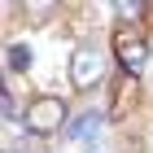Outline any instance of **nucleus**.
Masks as SVG:
<instances>
[{
	"mask_svg": "<svg viewBox=\"0 0 153 153\" xmlns=\"http://www.w3.org/2000/svg\"><path fill=\"white\" fill-rule=\"evenodd\" d=\"M4 66H9L13 74H26V70H31V48H26V44H9V53H4Z\"/></svg>",
	"mask_w": 153,
	"mask_h": 153,
	"instance_id": "423d86ee",
	"label": "nucleus"
},
{
	"mask_svg": "<svg viewBox=\"0 0 153 153\" xmlns=\"http://www.w3.org/2000/svg\"><path fill=\"white\" fill-rule=\"evenodd\" d=\"M26 131L31 136H53V131L66 123V101L61 96H35L31 105H26Z\"/></svg>",
	"mask_w": 153,
	"mask_h": 153,
	"instance_id": "f03ea898",
	"label": "nucleus"
},
{
	"mask_svg": "<svg viewBox=\"0 0 153 153\" xmlns=\"http://www.w3.org/2000/svg\"><path fill=\"white\" fill-rule=\"evenodd\" d=\"M0 109H4V118H9V123L18 118V96H13L9 88H4V96H0Z\"/></svg>",
	"mask_w": 153,
	"mask_h": 153,
	"instance_id": "6e6552de",
	"label": "nucleus"
},
{
	"mask_svg": "<svg viewBox=\"0 0 153 153\" xmlns=\"http://www.w3.org/2000/svg\"><path fill=\"white\" fill-rule=\"evenodd\" d=\"M131 101H136V79L127 74V79L118 83V92H114V105H109V118H123V114L131 109Z\"/></svg>",
	"mask_w": 153,
	"mask_h": 153,
	"instance_id": "39448f33",
	"label": "nucleus"
},
{
	"mask_svg": "<svg viewBox=\"0 0 153 153\" xmlns=\"http://www.w3.org/2000/svg\"><path fill=\"white\" fill-rule=\"evenodd\" d=\"M96 131H101V114H96V109H88V114H79L70 127H66V136H70V140H92Z\"/></svg>",
	"mask_w": 153,
	"mask_h": 153,
	"instance_id": "20e7f679",
	"label": "nucleus"
},
{
	"mask_svg": "<svg viewBox=\"0 0 153 153\" xmlns=\"http://www.w3.org/2000/svg\"><path fill=\"white\" fill-rule=\"evenodd\" d=\"M114 13L123 18V22H136V18H144V4H131V0H118Z\"/></svg>",
	"mask_w": 153,
	"mask_h": 153,
	"instance_id": "0eeeda50",
	"label": "nucleus"
},
{
	"mask_svg": "<svg viewBox=\"0 0 153 153\" xmlns=\"http://www.w3.org/2000/svg\"><path fill=\"white\" fill-rule=\"evenodd\" d=\"M101 74H105V57H101V48H88V44H83V48L70 53V83L79 88V92L96 88Z\"/></svg>",
	"mask_w": 153,
	"mask_h": 153,
	"instance_id": "7ed1b4c3",
	"label": "nucleus"
},
{
	"mask_svg": "<svg viewBox=\"0 0 153 153\" xmlns=\"http://www.w3.org/2000/svg\"><path fill=\"white\" fill-rule=\"evenodd\" d=\"M114 57H118V66L136 79V74L144 70V61H149V39H144V31L118 26V31H114Z\"/></svg>",
	"mask_w": 153,
	"mask_h": 153,
	"instance_id": "f257e3e1",
	"label": "nucleus"
}]
</instances>
